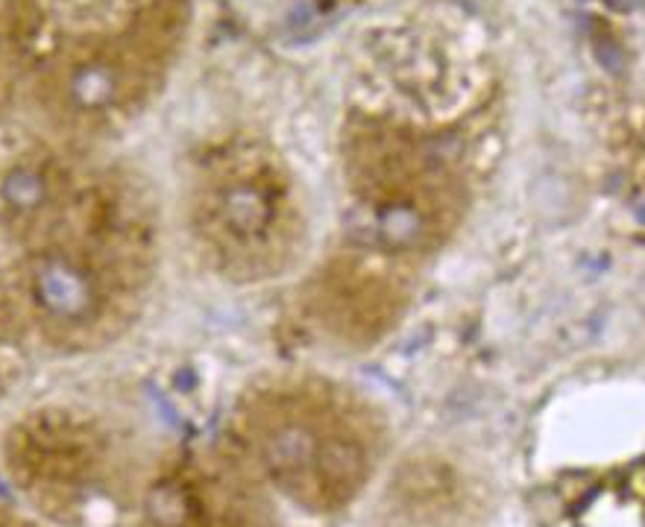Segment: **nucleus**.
I'll return each instance as SVG.
<instances>
[{"label": "nucleus", "instance_id": "7ed1b4c3", "mask_svg": "<svg viewBox=\"0 0 645 527\" xmlns=\"http://www.w3.org/2000/svg\"><path fill=\"white\" fill-rule=\"evenodd\" d=\"M223 217L235 234L258 237L273 220V203L267 193H262L252 185H235L232 191H226Z\"/></svg>", "mask_w": 645, "mask_h": 527}, {"label": "nucleus", "instance_id": "20e7f679", "mask_svg": "<svg viewBox=\"0 0 645 527\" xmlns=\"http://www.w3.org/2000/svg\"><path fill=\"white\" fill-rule=\"evenodd\" d=\"M4 200L12 205V208H35L41 200H45V179L35 173V170H12L6 179H4Z\"/></svg>", "mask_w": 645, "mask_h": 527}, {"label": "nucleus", "instance_id": "f03ea898", "mask_svg": "<svg viewBox=\"0 0 645 527\" xmlns=\"http://www.w3.org/2000/svg\"><path fill=\"white\" fill-rule=\"evenodd\" d=\"M35 293L38 302L50 314L64 319H79L91 307V288L74 264L62 258H47L35 270Z\"/></svg>", "mask_w": 645, "mask_h": 527}, {"label": "nucleus", "instance_id": "f257e3e1", "mask_svg": "<svg viewBox=\"0 0 645 527\" xmlns=\"http://www.w3.org/2000/svg\"><path fill=\"white\" fill-rule=\"evenodd\" d=\"M262 460L273 480L322 504L347 501L367 472L364 448L340 431H317L305 419H282L264 431Z\"/></svg>", "mask_w": 645, "mask_h": 527}, {"label": "nucleus", "instance_id": "39448f33", "mask_svg": "<svg viewBox=\"0 0 645 527\" xmlns=\"http://www.w3.org/2000/svg\"><path fill=\"white\" fill-rule=\"evenodd\" d=\"M71 94L74 100H79L82 106H100L112 97V76L106 68H97V64H89V68L77 71L74 82H71Z\"/></svg>", "mask_w": 645, "mask_h": 527}]
</instances>
